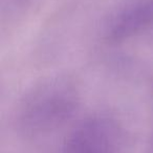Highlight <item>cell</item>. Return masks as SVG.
<instances>
[{
  "label": "cell",
  "instance_id": "obj_1",
  "mask_svg": "<svg viewBox=\"0 0 153 153\" xmlns=\"http://www.w3.org/2000/svg\"><path fill=\"white\" fill-rule=\"evenodd\" d=\"M78 96L76 86L63 76L44 80L35 85L22 100V120L34 128L60 123L74 111Z\"/></svg>",
  "mask_w": 153,
  "mask_h": 153
},
{
  "label": "cell",
  "instance_id": "obj_2",
  "mask_svg": "<svg viewBox=\"0 0 153 153\" xmlns=\"http://www.w3.org/2000/svg\"><path fill=\"white\" fill-rule=\"evenodd\" d=\"M153 26V0H145L130 7L114 22L110 38L122 41Z\"/></svg>",
  "mask_w": 153,
  "mask_h": 153
}]
</instances>
